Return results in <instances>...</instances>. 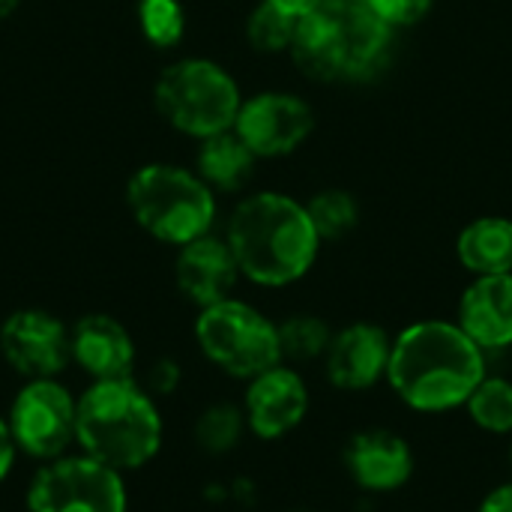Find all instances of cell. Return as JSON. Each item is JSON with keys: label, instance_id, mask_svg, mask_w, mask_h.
Instances as JSON below:
<instances>
[{"label": "cell", "instance_id": "1", "mask_svg": "<svg viewBox=\"0 0 512 512\" xmlns=\"http://www.w3.org/2000/svg\"><path fill=\"white\" fill-rule=\"evenodd\" d=\"M486 372V351L456 321L426 318L393 336L387 387L411 414L441 417L462 411Z\"/></svg>", "mask_w": 512, "mask_h": 512}, {"label": "cell", "instance_id": "2", "mask_svg": "<svg viewBox=\"0 0 512 512\" xmlns=\"http://www.w3.org/2000/svg\"><path fill=\"white\" fill-rule=\"evenodd\" d=\"M168 447V411L135 378L90 381L78 390L75 450L126 474L150 471Z\"/></svg>", "mask_w": 512, "mask_h": 512}, {"label": "cell", "instance_id": "3", "mask_svg": "<svg viewBox=\"0 0 512 512\" xmlns=\"http://www.w3.org/2000/svg\"><path fill=\"white\" fill-rule=\"evenodd\" d=\"M225 240L237 258L240 276L261 288H285L300 282L321 249V237L306 213L279 192L243 198L225 228Z\"/></svg>", "mask_w": 512, "mask_h": 512}, {"label": "cell", "instance_id": "4", "mask_svg": "<svg viewBox=\"0 0 512 512\" xmlns=\"http://www.w3.org/2000/svg\"><path fill=\"white\" fill-rule=\"evenodd\" d=\"M393 27L369 0H324L303 15L291 42L294 63L318 81H366L390 60Z\"/></svg>", "mask_w": 512, "mask_h": 512}, {"label": "cell", "instance_id": "5", "mask_svg": "<svg viewBox=\"0 0 512 512\" xmlns=\"http://www.w3.org/2000/svg\"><path fill=\"white\" fill-rule=\"evenodd\" d=\"M126 207L147 237L174 249L210 234L216 222L213 189L198 171L171 162L141 165L126 183Z\"/></svg>", "mask_w": 512, "mask_h": 512}, {"label": "cell", "instance_id": "6", "mask_svg": "<svg viewBox=\"0 0 512 512\" xmlns=\"http://www.w3.org/2000/svg\"><path fill=\"white\" fill-rule=\"evenodd\" d=\"M192 342L210 369L240 384L282 363L279 324L240 297L198 309Z\"/></svg>", "mask_w": 512, "mask_h": 512}, {"label": "cell", "instance_id": "7", "mask_svg": "<svg viewBox=\"0 0 512 512\" xmlns=\"http://www.w3.org/2000/svg\"><path fill=\"white\" fill-rule=\"evenodd\" d=\"M21 512H132L129 477L72 450L33 465L18 483Z\"/></svg>", "mask_w": 512, "mask_h": 512}, {"label": "cell", "instance_id": "8", "mask_svg": "<svg viewBox=\"0 0 512 512\" xmlns=\"http://www.w3.org/2000/svg\"><path fill=\"white\" fill-rule=\"evenodd\" d=\"M153 102L177 132L198 141L234 129L237 111L243 105L231 72L204 57H183L165 66L156 78Z\"/></svg>", "mask_w": 512, "mask_h": 512}, {"label": "cell", "instance_id": "9", "mask_svg": "<svg viewBox=\"0 0 512 512\" xmlns=\"http://www.w3.org/2000/svg\"><path fill=\"white\" fill-rule=\"evenodd\" d=\"M9 435L24 465H45L75 450L78 390L66 378L18 381L3 405Z\"/></svg>", "mask_w": 512, "mask_h": 512}, {"label": "cell", "instance_id": "10", "mask_svg": "<svg viewBox=\"0 0 512 512\" xmlns=\"http://www.w3.org/2000/svg\"><path fill=\"white\" fill-rule=\"evenodd\" d=\"M0 363L18 381L66 378L72 369L69 324L45 306H21L0 321Z\"/></svg>", "mask_w": 512, "mask_h": 512}, {"label": "cell", "instance_id": "11", "mask_svg": "<svg viewBox=\"0 0 512 512\" xmlns=\"http://www.w3.org/2000/svg\"><path fill=\"white\" fill-rule=\"evenodd\" d=\"M240 408L246 414L249 438L261 444H279L309 420L312 390L297 366L276 363L243 384Z\"/></svg>", "mask_w": 512, "mask_h": 512}, {"label": "cell", "instance_id": "12", "mask_svg": "<svg viewBox=\"0 0 512 512\" xmlns=\"http://www.w3.org/2000/svg\"><path fill=\"white\" fill-rule=\"evenodd\" d=\"M342 471L363 495H396L417 477V450L408 435L390 426H366L348 435L342 447Z\"/></svg>", "mask_w": 512, "mask_h": 512}, {"label": "cell", "instance_id": "13", "mask_svg": "<svg viewBox=\"0 0 512 512\" xmlns=\"http://www.w3.org/2000/svg\"><path fill=\"white\" fill-rule=\"evenodd\" d=\"M72 369L90 381L135 378L141 369V348L129 324L111 312H84L69 324Z\"/></svg>", "mask_w": 512, "mask_h": 512}, {"label": "cell", "instance_id": "14", "mask_svg": "<svg viewBox=\"0 0 512 512\" xmlns=\"http://www.w3.org/2000/svg\"><path fill=\"white\" fill-rule=\"evenodd\" d=\"M393 336L375 321H354L333 333L324 354V378L336 393L360 396L387 384Z\"/></svg>", "mask_w": 512, "mask_h": 512}, {"label": "cell", "instance_id": "15", "mask_svg": "<svg viewBox=\"0 0 512 512\" xmlns=\"http://www.w3.org/2000/svg\"><path fill=\"white\" fill-rule=\"evenodd\" d=\"M315 129L312 108L294 93H258L237 111L234 132L258 159L294 153Z\"/></svg>", "mask_w": 512, "mask_h": 512}, {"label": "cell", "instance_id": "16", "mask_svg": "<svg viewBox=\"0 0 512 512\" xmlns=\"http://www.w3.org/2000/svg\"><path fill=\"white\" fill-rule=\"evenodd\" d=\"M240 279L243 276H240V267L228 240L216 237L213 231L177 249L174 285H177V294L195 309H207L213 303L234 297V288Z\"/></svg>", "mask_w": 512, "mask_h": 512}, {"label": "cell", "instance_id": "17", "mask_svg": "<svg viewBox=\"0 0 512 512\" xmlns=\"http://www.w3.org/2000/svg\"><path fill=\"white\" fill-rule=\"evenodd\" d=\"M456 324L468 333V339L489 354L512 348V273L477 276L462 300Z\"/></svg>", "mask_w": 512, "mask_h": 512}, {"label": "cell", "instance_id": "18", "mask_svg": "<svg viewBox=\"0 0 512 512\" xmlns=\"http://www.w3.org/2000/svg\"><path fill=\"white\" fill-rule=\"evenodd\" d=\"M249 438L246 414L240 399H210L204 402L189 423V444L204 459H228Z\"/></svg>", "mask_w": 512, "mask_h": 512}, {"label": "cell", "instance_id": "19", "mask_svg": "<svg viewBox=\"0 0 512 512\" xmlns=\"http://www.w3.org/2000/svg\"><path fill=\"white\" fill-rule=\"evenodd\" d=\"M459 264L474 276L512 273V222L501 216H483L465 225L456 240Z\"/></svg>", "mask_w": 512, "mask_h": 512}, {"label": "cell", "instance_id": "20", "mask_svg": "<svg viewBox=\"0 0 512 512\" xmlns=\"http://www.w3.org/2000/svg\"><path fill=\"white\" fill-rule=\"evenodd\" d=\"M255 159L258 156L246 147V141L234 129H225L210 138H201L195 168L210 189L240 192L255 171Z\"/></svg>", "mask_w": 512, "mask_h": 512}, {"label": "cell", "instance_id": "21", "mask_svg": "<svg viewBox=\"0 0 512 512\" xmlns=\"http://www.w3.org/2000/svg\"><path fill=\"white\" fill-rule=\"evenodd\" d=\"M465 417L468 423L492 438H510L512 435V378L507 375H492L474 387V393L465 402Z\"/></svg>", "mask_w": 512, "mask_h": 512}, {"label": "cell", "instance_id": "22", "mask_svg": "<svg viewBox=\"0 0 512 512\" xmlns=\"http://www.w3.org/2000/svg\"><path fill=\"white\" fill-rule=\"evenodd\" d=\"M279 324V348H282V363L291 366H309L324 360L330 339L336 330H330V324L318 315H291Z\"/></svg>", "mask_w": 512, "mask_h": 512}, {"label": "cell", "instance_id": "23", "mask_svg": "<svg viewBox=\"0 0 512 512\" xmlns=\"http://www.w3.org/2000/svg\"><path fill=\"white\" fill-rule=\"evenodd\" d=\"M306 213H309V219H312V225H315L321 240H342V237H348L357 228V219H360L357 201L348 192H342V189L318 192L306 204Z\"/></svg>", "mask_w": 512, "mask_h": 512}, {"label": "cell", "instance_id": "24", "mask_svg": "<svg viewBox=\"0 0 512 512\" xmlns=\"http://www.w3.org/2000/svg\"><path fill=\"white\" fill-rule=\"evenodd\" d=\"M297 24H300L297 15L279 9L270 0H261L246 21V36L258 51H285L294 42Z\"/></svg>", "mask_w": 512, "mask_h": 512}, {"label": "cell", "instance_id": "25", "mask_svg": "<svg viewBox=\"0 0 512 512\" xmlns=\"http://www.w3.org/2000/svg\"><path fill=\"white\" fill-rule=\"evenodd\" d=\"M138 27L156 48H174L186 33V12L180 0H138Z\"/></svg>", "mask_w": 512, "mask_h": 512}, {"label": "cell", "instance_id": "26", "mask_svg": "<svg viewBox=\"0 0 512 512\" xmlns=\"http://www.w3.org/2000/svg\"><path fill=\"white\" fill-rule=\"evenodd\" d=\"M138 381H141L162 405H168V402L180 399L183 390H186V366H183V360L174 357V354H156V357H150L147 363H141Z\"/></svg>", "mask_w": 512, "mask_h": 512}, {"label": "cell", "instance_id": "27", "mask_svg": "<svg viewBox=\"0 0 512 512\" xmlns=\"http://www.w3.org/2000/svg\"><path fill=\"white\" fill-rule=\"evenodd\" d=\"M372 9L390 24V27H408L426 18L432 9V0H369Z\"/></svg>", "mask_w": 512, "mask_h": 512}, {"label": "cell", "instance_id": "28", "mask_svg": "<svg viewBox=\"0 0 512 512\" xmlns=\"http://www.w3.org/2000/svg\"><path fill=\"white\" fill-rule=\"evenodd\" d=\"M21 471V456H18V447L9 435V426H6V417H3V408H0V489H6Z\"/></svg>", "mask_w": 512, "mask_h": 512}, {"label": "cell", "instance_id": "29", "mask_svg": "<svg viewBox=\"0 0 512 512\" xmlns=\"http://www.w3.org/2000/svg\"><path fill=\"white\" fill-rule=\"evenodd\" d=\"M474 512H512V477L507 483H498L495 489H489Z\"/></svg>", "mask_w": 512, "mask_h": 512}, {"label": "cell", "instance_id": "30", "mask_svg": "<svg viewBox=\"0 0 512 512\" xmlns=\"http://www.w3.org/2000/svg\"><path fill=\"white\" fill-rule=\"evenodd\" d=\"M270 3H276L279 9H285V12L297 15V18H303L309 12H315L324 0H270Z\"/></svg>", "mask_w": 512, "mask_h": 512}, {"label": "cell", "instance_id": "31", "mask_svg": "<svg viewBox=\"0 0 512 512\" xmlns=\"http://www.w3.org/2000/svg\"><path fill=\"white\" fill-rule=\"evenodd\" d=\"M21 0H0V21H6L15 9H18Z\"/></svg>", "mask_w": 512, "mask_h": 512}, {"label": "cell", "instance_id": "32", "mask_svg": "<svg viewBox=\"0 0 512 512\" xmlns=\"http://www.w3.org/2000/svg\"><path fill=\"white\" fill-rule=\"evenodd\" d=\"M507 462H510V474H512V435H510V444H507Z\"/></svg>", "mask_w": 512, "mask_h": 512}, {"label": "cell", "instance_id": "33", "mask_svg": "<svg viewBox=\"0 0 512 512\" xmlns=\"http://www.w3.org/2000/svg\"><path fill=\"white\" fill-rule=\"evenodd\" d=\"M288 512H321V510H315V507H294V510H288Z\"/></svg>", "mask_w": 512, "mask_h": 512}]
</instances>
